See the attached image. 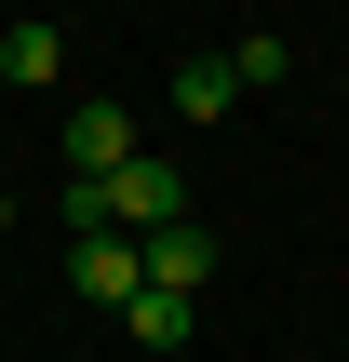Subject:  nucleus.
<instances>
[{
  "instance_id": "nucleus-2",
  "label": "nucleus",
  "mask_w": 349,
  "mask_h": 362,
  "mask_svg": "<svg viewBox=\"0 0 349 362\" xmlns=\"http://www.w3.org/2000/svg\"><path fill=\"white\" fill-rule=\"evenodd\" d=\"M135 255H148V296H188V309H202V282H215V255H229V242H215L202 215H175V228H161V242H135Z\"/></svg>"
},
{
  "instance_id": "nucleus-6",
  "label": "nucleus",
  "mask_w": 349,
  "mask_h": 362,
  "mask_svg": "<svg viewBox=\"0 0 349 362\" xmlns=\"http://www.w3.org/2000/svg\"><path fill=\"white\" fill-rule=\"evenodd\" d=\"M282 67H296V40H282V27H242V40H229V81H242V94H269Z\"/></svg>"
},
{
  "instance_id": "nucleus-1",
  "label": "nucleus",
  "mask_w": 349,
  "mask_h": 362,
  "mask_svg": "<svg viewBox=\"0 0 349 362\" xmlns=\"http://www.w3.org/2000/svg\"><path fill=\"white\" fill-rule=\"evenodd\" d=\"M121 161H135V107H108V94L67 107V188H108Z\"/></svg>"
},
{
  "instance_id": "nucleus-3",
  "label": "nucleus",
  "mask_w": 349,
  "mask_h": 362,
  "mask_svg": "<svg viewBox=\"0 0 349 362\" xmlns=\"http://www.w3.org/2000/svg\"><path fill=\"white\" fill-rule=\"evenodd\" d=\"M67 282H81L94 309H135V296H148V255H135L121 228H81V242H67Z\"/></svg>"
},
{
  "instance_id": "nucleus-5",
  "label": "nucleus",
  "mask_w": 349,
  "mask_h": 362,
  "mask_svg": "<svg viewBox=\"0 0 349 362\" xmlns=\"http://www.w3.org/2000/svg\"><path fill=\"white\" fill-rule=\"evenodd\" d=\"M229 107H242L229 54H188V67H175V121H229Z\"/></svg>"
},
{
  "instance_id": "nucleus-8",
  "label": "nucleus",
  "mask_w": 349,
  "mask_h": 362,
  "mask_svg": "<svg viewBox=\"0 0 349 362\" xmlns=\"http://www.w3.org/2000/svg\"><path fill=\"white\" fill-rule=\"evenodd\" d=\"M0 228H13V188H0Z\"/></svg>"
},
{
  "instance_id": "nucleus-4",
  "label": "nucleus",
  "mask_w": 349,
  "mask_h": 362,
  "mask_svg": "<svg viewBox=\"0 0 349 362\" xmlns=\"http://www.w3.org/2000/svg\"><path fill=\"white\" fill-rule=\"evenodd\" d=\"M0 81H13V94H40V81H67V27H54V13H27V27H0Z\"/></svg>"
},
{
  "instance_id": "nucleus-7",
  "label": "nucleus",
  "mask_w": 349,
  "mask_h": 362,
  "mask_svg": "<svg viewBox=\"0 0 349 362\" xmlns=\"http://www.w3.org/2000/svg\"><path fill=\"white\" fill-rule=\"evenodd\" d=\"M121 322H135V349H188V336H202V309H188V296H135Z\"/></svg>"
}]
</instances>
